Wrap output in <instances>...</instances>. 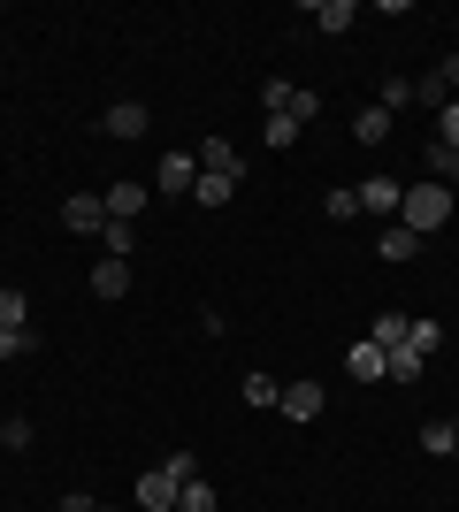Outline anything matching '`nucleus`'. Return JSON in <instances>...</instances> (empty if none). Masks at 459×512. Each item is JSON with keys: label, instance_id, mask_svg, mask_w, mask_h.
<instances>
[{"label": "nucleus", "instance_id": "obj_1", "mask_svg": "<svg viewBox=\"0 0 459 512\" xmlns=\"http://www.w3.org/2000/svg\"><path fill=\"white\" fill-rule=\"evenodd\" d=\"M398 222L414 237H437L444 222H452V184H406V199H398Z\"/></svg>", "mask_w": 459, "mask_h": 512}, {"label": "nucleus", "instance_id": "obj_2", "mask_svg": "<svg viewBox=\"0 0 459 512\" xmlns=\"http://www.w3.org/2000/svg\"><path fill=\"white\" fill-rule=\"evenodd\" d=\"M62 222H69V230H108V199H100V192H69L62 199Z\"/></svg>", "mask_w": 459, "mask_h": 512}, {"label": "nucleus", "instance_id": "obj_3", "mask_svg": "<svg viewBox=\"0 0 459 512\" xmlns=\"http://www.w3.org/2000/svg\"><path fill=\"white\" fill-rule=\"evenodd\" d=\"M176 490H184V482H176L169 467H153V474H138V505H146V512H176Z\"/></svg>", "mask_w": 459, "mask_h": 512}, {"label": "nucleus", "instance_id": "obj_4", "mask_svg": "<svg viewBox=\"0 0 459 512\" xmlns=\"http://www.w3.org/2000/svg\"><path fill=\"white\" fill-rule=\"evenodd\" d=\"M345 367H352V375H360V383H383V375H391V352L360 337V344H345Z\"/></svg>", "mask_w": 459, "mask_h": 512}, {"label": "nucleus", "instance_id": "obj_5", "mask_svg": "<svg viewBox=\"0 0 459 512\" xmlns=\"http://www.w3.org/2000/svg\"><path fill=\"white\" fill-rule=\"evenodd\" d=\"M100 130H108V138H146V100H115L108 115H100Z\"/></svg>", "mask_w": 459, "mask_h": 512}, {"label": "nucleus", "instance_id": "obj_6", "mask_svg": "<svg viewBox=\"0 0 459 512\" xmlns=\"http://www.w3.org/2000/svg\"><path fill=\"white\" fill-rule=\"evenodd\" d=\"M398 199H406L398 176H368V184H360V214H398Z\"/></svg>", "mask_w": 459, "mask_h": 512}, {"label": "nucleus", "instance_id": "obj_7", "mask_svg": "<svg viewBox=\"0 0 459 512\" xmlns=\"http://www.w3.org/2000/svg\"><path fill=\"white\" fill-rule=\"evenodd\" d=\"M192 184H199V161H192V153H161V192L184 199Z\"/></svg>", "mask_w": 459, "mask_h": 512}, {"label": "nucleus", "instance_id": "obj_8", "mask_svg": "<svg viewBox=\"0 0 459 512\" xmlns=\"http://www.w3.org/2000/svg\"><path fill=\"white\" fill-rule=\"evenodd\" d=\"M192 161H199L207 176H245V161L230 153V138H199V153H192Z\"/></svg>", "mask_w": 459, "mask_h": 512}, {"label": "nucleus", "instance_id": "obj_9", "mask_svg": "<svg viewBox=\"0 0 459 512\" xmlns=\"http://www.w3.org/2000/svg\"><path fill=\"white\" fill-rule=\"evenodd\" d=\"M123 291H131V260L100 253V268H92V299H123Z\"/></svg>", "mask_w": 459, "mask_h": 512}, {"label": "nucleus", "instance_id": "obj_10", "mask_svg": "<svg viewBox=\"0 0 459 512\" xmlns=\"http://www.w3.org/2000/svg\"><path fill=\"white\" fill-rule=\"evenodd\" d=\"M146 214V184H108V222H138Z\"/></svg>", "mask_w": 459, "mask_h": 512}, {"label": "nucleus", "instance_id": "obj_11", "mask_svg": "<svg viewBox=\"0 0 459 512\" xmlns=\"http://www.w3.org/2000/svg\"><path fill=\"white\" fill-rule=\"evenodd\" d=\"M406 329H414V314H375V329H368V344H383V352H398V344H406Z\"/></svg>", "mask_w": 459, "mask_h": 512}, {"label": "nucleus", "instance_id": "obj_12", "mask_svg": "<svg viewBox=\"0 0 459 512\" xmlns=\"http://www.w3.org/2000/svg\"><path fill=\"white\" fill-rule=\"evenodd\" d=\"M322 398H329L322 383H291V390H284V413H291V421H314V413H322Z\"/></svg>", "mask_w": 459, "mask_h": 512}, {"label": "nucleus", "instance_id": "obj_13", "mask_svg": "<svg viewBox=\"0 0 459 512\" xmlns=\"http://www.w3.org/2000/svg\"><path fill=\"white\" fill-rule=\"evenodd\" d=\"M352 23H360L352 0H314V31H352Z\"/></svg>", "mask_w": 459, "mask_h": 512}, {"label": "nucleus", "instance_id": "obj_14", "mask_svg": "<svg viewBox=\"0 0 459 512\" xmlns=\"http://www.w3.org/2000/svg\"><path fill=\"white\" fill-rule=\"evenodd\" d=\"M375 253H383V260H414V253H421V237L406 230V222H391V230L375 237Z\"/></svg>", "mask_w": 459, "mask_h": 512}, {"label": "nucleus", "instance_id": "obj_15", "mask_svg": "<svg viewBox=\"0 0 459 512\" xmlns=\"http://www.w3.org/2000/svg\"><path fill=\"white\" fill-rule=\"evenodd\" d=\"M352 138H360V146H383V138H391V115H383V107H360V115H352Z\"/></svg>", "mask_w": 459, "mask_h": 512}, {"label": "nucleus", "instance_id": "obj_16", "mask_svg": "<svg viewBox=\"0 0 459 512\" xmlns=\"http://www.w3.org/2000/svg\"><path fill=\"white\" fill-rule=\"evenodd\" d=\"M375 107H383V115L414 107V77H383V85H375Z\"/></svg>", "mask_w": 459, "mask_h": 512}, {"label": "nucleus", "instance_id": "obj_17", "mask_svg": "<svg viewBox=\"0 0 459 512\" xmlns=\"http://www.w3.org/2000/svg\"><path fill=\"white\" fill-rule=\"evenodd\" d=\"M245 406H284V383H276V375H261V367H253V375H245Z\"/></svg>", "mask_w": 459, "mask_h": 512}, {"label": "nucleus", "instance_id": "obj_18", "mask_svg": "<svg viewBox=\"0 0 459 512\" xmlns=\"http://www.w3.org/2000/svg\"><path fill=\"white\" fill-rule=\"evenodd\" d=\"M230 192H238V176H207V169H199V184H192V199H199V207H222Z\"/></svg>", "mask_w": 459, "mask_h": 512}, {"label": "nucleus", "instance_id": "obj_19", "mask_svg": "<svg viewBox=\"0 0 459 512\" xmlns=\"http://www.w3.org/2000/svg\"><path fill=\"white\" fill-rule=\"evenodd\" d=\"M31 321V299H23L16 283H0V329H23Z\"/></svg>", "mask_w": 459, "mask_h": 512}, {"label": "nucleus", "instance_id": "obj_20", "mask_svg": "<svg viewBox=\"0 0 459 512\" xmlns=\"http://www.w3.org/2000/svg\"><path fill=\"white\" fill-rule=\"evenodd\" d=\"M421 451H429V459H452V451H459L452 421H429V428H421Z\"/></svg>", "mask_w": 459, "mask_h": 512}, {"label": "nucleus", "instance_id": "obj_21", "mask_svg": "<svg viewBox=\"0 0 459 512\" xmlns=\"http://www.w3.org/2000/svg\"><path fill=\"white\" fill-rule=\"evenodd\" d=\"M100 237H108V260H131L138 253V222H108Z\"/></svg>", "mask_w": 459, "mask_h": 512}, {"label": "nucleus", "instance_id": "obj_22", "mask_svg": "<svg viewBox=\"0 0 459 512\" xmlns=\"http://www.w3.org/2000/svg\"><path fill=\"white\" fill-rule=\"evenodd\" d=\"M421 367H429V360H421L414 344H398V352H391V383H421Z\"/></svg>", "mask_w": 459, "mask_h": 512}, {"label": "nucleus", "instance_id": "obj_23", "mask_svg": "<svg viewBox=\"0 0 459 512\" xmlns=\"http://www.w3.org/2000/svg\"><path fill=\"white\" fill-rule=\"evenodd\" d=\"M284 115H291V123H314V115H322V92H306V85H291V107H284Z\"/></svg>", "mask_w": 459, "mask_h": 512}, {"label": "nucleus", "instance_id": "obj_24", "mask_svg": "<svg viewBox=\"0 0 459 512\" xmlns=\"http://www.w3.org/2000/svg\"><path fill=\"white\" fill-rule=\"evenodd\" d=\"M176 512H215V490H207V482H199V474H192V482L176 490Z\"/></svg>", "mask_w": 459, "mask_h": 512}, {"label": "nucleus", "instance_id": "obj_25", "mask_svg": "<svg viewBox=\"0 0 459 512\" xmlns=\"http://www.w3.org/2000/svg\"><path fill=\"white\" fill-rule=\"evenodd\" d=\"M322 214H329V222H360V192H329Z\"/></svg>", "mask_w": 459, "mask_h": 512}, {"label": "nucleus", "instance_id": "obj_26", "mask_svg": "<svg viewBox=\"0 0 459 512\" xmlns=\"http://www.w3.org/2000/svg\"><path fill=\"white\" fill-rule=\"evenodd\" d=\"M414 107H452V92H444V77H414Z\"/></svg>", "mask_w": 459, "mask_h": 512}, {"label": "nucleus", "instance_id": "obj_27", "mask_svg": "<svg viewBox=\"0 0 459 512\" xmlns=\"http://www.w3.org/2000/svg\"><path fill=\"white\" fill-rule=\"evenodd\" d=\"M429 169H437V184H459V146H429Z\"/></svg>", "mask_w": 459, "mask_h": 512}, {"label": "nucleus", "instance_id": "obj_28", "mask_svg": "<svg viewBox=\"0 0 459 512\" xmlns=\"http://www.w3.org/2000/svg\"><path fill=\"white\" fill-rule=\"evenodd\" d=\"M31 344H39V329H0V360H23Z\"/></svg>", "mask_w": 459, "mask_h": 512}, {"label": "nucleus", "instance_id": "obj_29", "mask_svg": "<svg viewBox=\"0 0 459 512\" xmlns=\"http://www.w3.org/2000/svg\"><path fill=\"white\" fill-rule=\"evenodd\" d=\"M406 344H414L421 360H429V352H437V344H444V329H437V321H414V329H406Z\"/></svg>", "mask_w": 459, "mask_h": 512}, {"label": "nucleus", "instance_id": "obj_30", "mask_svg": "<svg viewBox=\"0 0 459 512\" xmlns=\"http://www.w3.org/2000/svg\"><path fill=\"white\" fill-rule=\"evenodd\" d=\"M268 146L291 153V146H299V123H291V115H268Z\"/></svg>", "mask_w": 459, "mask_h": 512}, {"label": "nucleus", "instance_id": "obj_31", "mask_svg": "<svg viewBox=\"0 0 459 512\" xmlns=\"http://www.w3.org/2000/svg\"><path fill=\"white\" fill-rule=\"evenodd\" d=\"M437 146H459V100L437 107Z\"/></svg>", "mask_w": 459, "mask_h": 512}, {"label": "nucleus", "instance_id": "obj_32", "mask_svg": "<svg viewBox=\"0 0 459 512\" xmlns=\"http://www.w3.org/2000/svg\"><path fill=\"white\" fill-rule=\"evenodd\" d=\"M437 77H444V92H459V54H444V69H437Z\"/></svg>", "mask_w": 459, "mask_h": 512}, {"label": "nucleus", "instance_id": "obj_33", "mask_svg": "<svg viewBox=\"0 0 459 512\" xmlns=\"http://www.w3.org/2000/svg\"><path fill=\"white\" fill-rule=\"evenodd\" d=\"M62 512H100V505H92L85 490H69V497H62Z\"/></svg>", "mask_w": 459, "mask_h": 512}, {"label": "nucleus", "instance_id": "obj_34", "mask_svg": "<svg viewBox=\"0 0 459 512\" xmlns=\"http://www.w3.org/2000/svg\"><path fill=\"white\" fill-rule=\"evenodd\" d=\"M0 444H8V421H0Z\"/></svg>", "mask_w": 459, "mask_h": 512}, {"label": "nucleus", "instance_id": "obj_35", "mask_svg": "<svg viewBox=\"0 0 459 512\" xmlns=\"http://www.w3.org/2000/svg\"><path fill=\"white\" fill-rule=\"evenodd\" d=\"M452 436H459V413H452Z\"/></svg>", "mask_w": 459, "mask_h": 512}]
</instances>
